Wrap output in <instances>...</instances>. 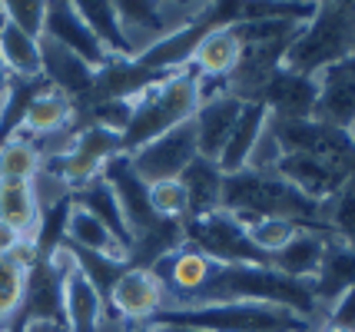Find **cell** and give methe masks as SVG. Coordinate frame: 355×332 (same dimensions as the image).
I'll list each match as a JSON object with an SVG mask.
<instances>
[{"label":"cell","instance_id":"6da1fadb","mask_svg":"<svg viewBox=\"0 0 355 332\" xmlns=\"http://www.w3.org/2000/svg\"><path fill=\"white\" fill-rule=\"evenodd\" d=\"M223 209L236 216L243 226H252L256 220H289L299 229L329 233L322 222V206L312 203L309 196L279 180L272 170H243L223 180Z\"/></svg>","mask_w":355,"mask_h":332},{"label":"cell","instance_id":"7a4b0ae2","mask_svg":"<svg viewBox=\"0 0 355 332\" xmlns=\"http://www.w3.org/2000/svg\"><path fill=\"white\" fill-rule=\"evenodd\" d=\"M355 60V0L315 3V17L295 30L282 67L319 77L329 67Z\"/></svg>","mask_w":355,"mask_h":332},{"label":"cell","instance_id":"3957f363","mask_svg":"<svg viewBox=\"0 0 355 332\" xmlns=\"http://www.w3.org/2000/svg\"><path fill=\"white\" fill-rule=\"evenodd\" d=\"M143 326H180L196 332H309L312 322L279 306L263 302H206V306H163Z\"/></svg>","mask_w":355,"mask_h":332},{"label":"cell","instance_id":"277c9868","mask_svg":"<svg viewBox=\"0 0 355 332\" xmlns=\"http://www.w3.org/2000/svg\"><path fill=\"white\" fill-rule=\"evenodd\" d=\"M202 100L200 77L186 67L180 73H173L170 80H163L156 90H150L146 96H139L133 103V116L130 127L120 137V153L133 157L139 146L159 140L163 133H170L173 127H180L186 120H193V113Z\"/></svg>","mask_w":355,"mask_h":332},{"label":"cell","instance_id":"5b68a950","mask_svg":"<svg viewBox=\"0 0 355 332\" xmlns=\"http://www.w3.org/2000/svg\"><path fill=\"white\" fill-rule=\"evenodd\" d=\"M183 236L189 250L202 253L209 263L219 266H272V256L263 253L249 239L246 226L226 209L200 220H183Z\"/></svg>","mask_w":355,"mask_h":332},{"label":"cell","instance_id":"8992f818","mask_svg":"<svg viewBox=\"0 0 355 332\" xmlns=\"http://www.w3.org/2000/svg\"><path fill=\"white\" fill-rule=\"evenodd\" d=\"M200 157L196 150V130H193V120H186L180 127H173L170 133H163L159 140L139 146L137 153L130 157L137 176L150 186V183H159V180H180L183 170Z\"/></svg>","mask_w":355,"mask_h":332},{"label":"cell","instance_id":"52a82bcc","mask_svg":"<svg viewBox=\"0 0 355 332\" xmlns=\"http://www.w3.org/2000/svg\"><path fill=\"white\" fill-rule=\"evenodd\" d=\"M173 73H156L150 67L137 64V57H110L107 64L93 73L90 94L80 100L83 103H96V100H126L137 103L139 96H146L150 90H156L163 80H170Z\"/></svg>","mask_w":355,"mask_h":332},{"label":"cell","instance_id":"ba28073f","mask_svg":"<svg viewBox=\"0 0 355 332\" xmlns=\"http://www.w3.org/2000/svg\"><path fill=\"white\" fill-rule=\"evenodd\" d=\"M166 306V292L150 269H133L126 266L123 276L113 283L107 296L110 316H120L126 322H150V319Z\"/></svg>","mask_w":355,"mask_h":332},{"label":"cell","instance_id":"9c48e42d","mask_svg":"<svg viewBox=\"0 0 355 332\" xmlns=\"http://www.w3.org/2000/svg\"><path fill=\"white\" fill-rule=\"evenodd\" d=\"M259 103L269 110L272 120H312L319 103V77H306L289 67H279L266 83Z\"/></svg>","mask_w":355,"mask_h":332},{"label":"cell","instance_id":"30bf717a","mask_svg":"<svg viewBox=\"0 0 355 332\" xmlns=\"http://www.w3.org/2000/svg\"><path fill=\"white\" fill-rule=\"evenodd\" d=\"M44 40H53L57 47L70 50L73 57H80L87 67L100 70L107 64V50L100 47V40L90 33V27L80 20L77 7L73 3H46V20H44Z\"/></svg>","mask_w":355,"mask_h":332},{"label":"cell","instance_id":"8fae6325","mask_svg":"<svg viewBox=\"0 0 355 332\" xmlns=\"http://www.w3.org/2000/svg\"><path fill=\"white\" fill-rule=\"evenodd\" d=\"M100 176L110 183V190L116 193V203L123 209V220H126V226H130L133 236L146 233V229L159 220V216H153V209H150V193H146L150 186L137 176L130 157L116 153L113 159H107V166L100 170Z\"/></svg>","mask_w":355,"mask_h":332},{"label":"cell","instance_id":"7c38bea8","mask_svg":"<svg viewBox=\"0 0 355 332\" xmlns=\"http://www.w3.org/2000/svg\"><path fill=\"white\" fill-rule=\"evenodd\" d=\"M272 173H276L279 180H286L289 186H295L302 196H309L312 203H319V206L329 203V200L349 183L345 173L325 166L322 159L306 157V153H279V159L272 163Z\"/></svg>","mask_w":355,"mask_h":332},{"label":"cell","instance_id":"4fadbf2b","mask_svg":"<svg viewBox=\"0 0 355 332\" xmlns=\"http://www.w3.org/2000/svg\"><path fill=\"white\" fill-rule=\"evenodd\" d=\"M243 113V100L219 90L213 96H202L196 113H193V130H196V150L206 159H219L223 146L236 130V120Z\"/></svg>","mask_w":355,"mask_h":332},{"label":"cell","instance_id":"5bb4252c","mask_svg":"<svg viewBox=\"0 0 355 332\" xmlns=\"http://www.w3.org/2000/svg\"><path fill=\"white\" fill-rule=\"evenodd\" d=\"M209 266H213V263L202 253L183 246V250H176V253L163 256L150 272L159 279L163 292H173V296H176V306H189V302L200 296L202 286H206Z\"/></svg>","mask_w":355,"mask_h":332},{"label":"cell","instance_id":"9a60e30c","mask_svg":"<svg viewBox=\"0 0 355 332\" xmlns=\"http://www.w3.org/2000/svg\"><path fill=\"white\" fill-rule=\"evenodd\" d=\"M325 127L352 130L355 127V70L352 67H329L319 73V103L315 116Z\"/></svg>","mask_w":355,"mask_h":332},{"label":"cell","instance_id":"2e32d148","mask_svg":"<svg viewBox=\"0 0 355 332\" xmlns=\"http://www.w3.org/2000/svg\"><path fill=\"white\" fill-rule=\"evenodd\" d=\"M107 316H110L107 299L93 289V283L80 269H70L63 276V319H67V332H100Z\"/></svg>","mask_w":355,"mask_h":332},{"label":"cell","instance_id":"e0dca14e","mask_svg":"<svg viewBox=\"0 0 355 332\" xmlns=\"http://www.w3.org/2000/svg\"><path fill=\"white\" fill-rule=\"evenodd\" d=\"M40 60H44V80L57 94L67 96L73 107L90 94L93 73H96V70L87 67L80 57H73L70 50H63V47H57L53 40H44V37H40Z\"/></svg>","mask_w":355,"mask_h":332},{"label":"cell","instance_id":"ac0fdd59","mask_svg":"<svg viewBox=\"0 0 355 332\" xmlns=\"http://www.w3.org/2000/svg\"><path fill=\"white\" fill-rule=\"evenodd\" d=\"M266 123H269V110L263 103H243L236 130L230 133V140H226V146H223V153L216 159L223 176H236L243 170H249L252 153H256V146H259V140L266 133Z\"/></svg>","mask_w":355,"mask_h":332},{"label":"cell","instance_id":"d6986e66","mask_svg":"<svg viewBox=\"0 0 355 332\" xmlns=\"http://www.w3.org/2000/svg\"><path fill=\"white\" fill-rule=\"evenodd\" d=\"M355 286V246L342 243V239H329L325 243V256H322V266L319 272L309 279L312 289V299L315 306H332L339 299L342 292H349Z\"/></svg>","mask_w":355,"mask_h":332},{"label":"cell","instance_id":"ffe728a7","mask_svg":"<svg viewBox=\"0 0 355 332\" xmlns=\"http://www.w3.org/2000/svg\"><path fill=\"white\" fill-rule=\"evenodd\" d=\"M223 170L216 166V159L196 157L183 170L180 183L186 190V220H200L209 213L223 209Z\"/></svg>","mask_w":355,"mask_h":332},{"label":"cell","instance_id":"44dd1931","mask_svg":"<svg viewBox=\"0 0 355 332\" xmlns=\"http://www.w3.org/2000/svg\"><path fill=\"white\" fill-rule=\"evenodd\" d=\"M70 203L80 206V209H87L93 220L103 222L110 233L116 236V243L130 253L133 233H130V226H126V220H123V209H120V203H116V193L110 190V183L103 180V176H96V180H90V183H83L80 190H70Z\"/></svg>","mask_w":355,"mask_h":332},{"label":"cell","instance_id":"7402d4cb","mask_svg":"<svg viewBox=\"0 0 355 332\" xmlns=\"http://www.w3.org/2000/svg\"><path fill=\"white\" fill-rule=\"evenodd\" d=\"M332 236L325 233H312V229H299L293 236V243L286 250H279L272 256V269L289 276V279H299V283H309L312 276L319 272L322 266V256H325V243Z\"/></svg>","mask_w":355,"mask_h":332},{"label":"cell","instance_id":"603a6c76","mask_svg":"<svg viewBox=\"0 0 355 332\" xmlns=\"http://www.w3.org/2000/svg\"><path fill=\"white\" fill-rule=\"evenodd\" d=\"M116 7V17H120V27L123 33L130 37V44L137 53L156 44L159 37H166L173 30L170 24H166V10H163V3H143V0H120V3H113Z\"/></svg>","mask_w":355,"mask_h":332},{"label":"cell","instance_id":"cb8c5ba5","mask_svg":"<svg viewBox=\"0 0 355 332\" xmlns=\"http://www.w3.org/2000/svg\"><path fill=\"white\" fill-rule=\"evenodd\" d=\"M73 7H77L80 20L90 27V33L100 40V47L107 50V57H137L130 37L120 27L116 7L110 0H77Z\"/></svg>","mask_w":355,"mask_h":332},{"label":"cell","instance_id":"d4e9b609","mask_svg":"<svg viewBox=\"0 0 355 332\" xmlns=\"http://www.w3.org/2000/svg\"><path fill=\"white\" fill-rule=\"evenodd\" d=\"M239 53H243V44L236 40L232 27H219L209 37H202V44L196 47L193 60H189V70L196 77H209V80H226L232 73V67L239 64Z\"/></svg>","mask_w":355,"mask_h":332},{"label":"cell","instance_id":"484cf974","mask_svg":"<svg viewBox=\"0 0 355 332\" xmlns=\"http://www.w3.org/2000/svg\"><path fill=\"white\" fill-rule=\"evenodd\" d=\"M37 253H33L31 239L17 250L14 256H0V329L7 322H14L20 306H24V292H27V276Z\"/></svg>","mask_w":355,"mask_h":332},{"label":"cell","instance_id":"4316f807","mask_svg":"<svg viewBox=\"0 0 355 332\" xmlns=\"http://www.w3.org/2000/svg\"><path fill=\"white\" fill-rule=\"evenodd\" d=\"M67 123H73V103L63 94H57L53 87H46V90H40V94L31 100V107L24 113L17 133H24V137H31V140L33 137H53V133H60Z\"/></svg>","mask_w":355,"mask_h":332},{"label":"cell","instance_id":"83f0119b","mask_svg":"<svg viewBox=\"0 0 355 332\" xmlns=\"http://www.w3.org/2000/svg\"><path fill=\"white\" fill-rule=\"evenodd\" d=\"M63 243H67V246H77V250H87V253H100V256L123 259L126 263V250L116 243V236H113L100 220H93L87 209H80V206H70Z\"/></svg>","mask_w":355,"mask_h":332},{"label":"cell","instance_id":"f1b7e54d","mask_svg":"<svg viewBox=\"0 0 355 332\" xmlns=\"http://www.w3.org/2000/svg\"><path fill=\"white\" fill-rule=\"evenodd\" d=\"M0 222L14 226L20 236H33V229L40 222V200H37L33 183L0 180Z\"/></svg>","mask_w":355,"mask_h":332},{"label":"cell","instance_id":"f546056e","mask_svg":"<svg viewBox=\"0 0 355 332\" xmlns=\"http://www.w3.org/2000/svg\"><path fill=\"white\" fill-rule=\"evenodd\" d=\"M0 60L10 70L14 80H37L44 77V60H40V40L17 30L14 24L3 20L0 27Z\"/></svg>","mask_w":355,"mask_h":332},{"label":"cell","instance_id":"4dcf8cb0","mask_svg":"<svg viewBox=\"0 0 355 332\" xmlns=\"http://www.w3.org/2000/svg\"><path fill=\"white\" fill-rule=\"evenodd\" d=\"M40 166H44V153H40V146H37L31 137L14 133L10 140L0 143V180L37 183Z\"/></svg>","mask_w":355,"mask_h":332},{"label":"cell","instance_id":"1f68e13d","mask_svg":"<svg viewBox=\"0 0 355 332\" xmlns=\"http://www.w3.org/2000/svg\"><path fill=\"white\" fill-rule=\"evenodd\" d=\"M322 222L336 239L355 246V180H349L329 203H322Z\"/></svg>","mask_w":355,"mask_h":332},{"label":"cell","instance_id":"d6a6232c","mask_svg":"<svg viewBox=\"0 0 355 332\" xmlns=\"http://www.w3.org/2000/svg\"><path fill=\"white\" fill-rule=\"evenodd\" d=\"M70 253H73V263H77V269L93 283V289H96V292L107 299L110 289H113V283L123 276L126 263H123V259H110V256H100V253H87V250H77V246H70Z\"/></svg>","mask_w":355,"mask_h":332},{"label":"cell","instance_id":"836d02e7","mask_svg":"<svg viewBox=\"0 0 355 332\" xmlns=\"http://www.w3.org/2000/svg\"><path fill=\"white\" fill-rule=\"evenodd\" d=\"M150 209L159 220H186V190L180 180L150 183Z\"/></svg>","mask_w":355,"mask_h":332},{"label":"cell","instance_id":"e575fe53","mask_svg":"<svg viewBox=\"0 0 355 332\" xmlns=\"http://www.w3.org/2000/svg\"><path fill=\"white\" fill-rule=\"evenodd\" d=\"M246 233L263 253L276 256L279 250H286V246L293 243V236L299 233V226L289 220H256L252 226H246Z\"/></svg>","mask_w":355,"mask_h":332},{"label":"cell","instance_id":"d590c367","mask_svg":"<svg viewBox=\"0 0 355 332\" xmlns=\"http://www.w3.org/2000/svg\"><path fill=\"white\" fill-rule=\"evenodd\" d=\"M3 20L14 24L17 30L27 37L40 40L44 37V20H46V3L44 0H7L3 3Z\"/></svg>","mask_w":355,"mask_h":332},{"label":"cell","instance_id":"8d00e7d4","mask_svg":"<svg viewBox=\"0 0 355 332\" xmlns=\"http://www.w3.org/2000/svg\"><path fill=\"white\" fill-rule=\"evenodd\" d=\"M329 326H339V329H352L355 332V286L349 289V292H342L339 299L332 302Z\"/></svg>","mask_w":355,"mask_h":332},{"label":"cell","instance_id":"74e56055","mask_svg":"<svg viewBox=\"0 0 355 332\" xmlns=\"http://www.w3.org/2000/svg\"><path fill=\"white\" fill-rule=\"evenodd\" d=\"M27 243V236H20L14 226H7V222H0V256H14L20 246Z\"/></svg>","mask_w":355,"mask_h":332},{"label":"cell","instance_id":"f35d334b","mask_svg":"<svg viewBox=\"0 0 355 332\" xmlns=\"http://www.w3.org/2000/svg\"><path fill=\"white\" fill-rule=\"evenodd\" d=\"M10 70L3 67V60H0V103H3V96H7V90H10Z\"/></svg>","mask_w":355,"mask_h":332},{"label":"cell","instance_id":"ab89813d","mask_svg":"<svg viewBox=\"0 0 355 332\" xmlns=\"http://www.w3.org/2000/svg\"><path fill=\"white\" fill-rule=\"evenodd\" d=\"M137 332H196V329H180V326H139Z\"/></svg>","mask_w":355,"mask_h":332},{"label":"cell","instance_id":"60d3db41","mask_svg":"<svg viewBox=\"0 0 355 332\" xmlns=\"http://www.w3.org/2000/svg\"><path fill=\"white\" fill-rule=\"evenodd\" d=\"M322 332H352V329H339V326H325Z\"/></svg>","mask_w":355,"mask_h":332},{"label":"cell","instance_id":"b9f144b4","mask_svg":"<svg viewBox=\"0 0 355 332\" xmlns=\"http://www.w3.org/2000/svg\"><path fill=\"white\" fill-rule=\"evenodd\" d=\"M0 27H3V3H0Z\"/></svg>","mask_w":355,"mask_h":332},{"label":"cell","instance_id":"7bdbcfd3","mask_svg":"<svg viewBox=\"0 0 355 332\" xmlns=\"http://www.w3.org/2000/svg\"><path fill=\"white\" fill-rule=\"evenodd\" d=\"M345 67H352V70H355V60H345Z\"/></svg>","mask_w":355,"mask_h":332},{"label":"cell","instance_id":"ee69618b","mask_svg":"<svg viewBox=\"0 0 355 332\" xmlns=\"http://www.w3.org/2000/svg\"><path fill=\"white\" fill-rule=\"evenodd\" d=\"M349 137H352V143H355V127H352V130H349Z\"/></svg>","mask_w":355,"mask_h":332}]
</instances>
